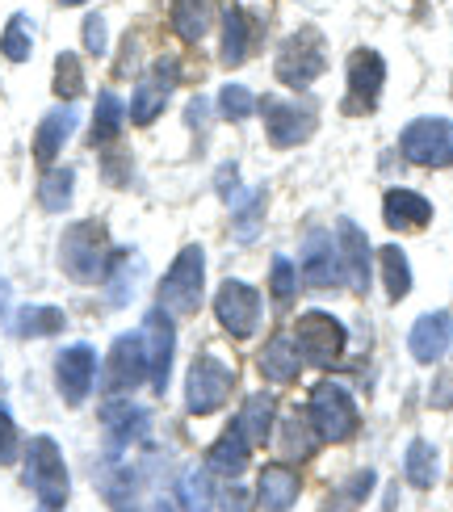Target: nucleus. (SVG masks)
<instances>
[{
	"label": "nucleus",
	"mask_w": 453,
	"mask_h": 512,
	"mask_svg": "<svg viewBox=\"0 0 453 512\" xmlns=\"http://www.w3.org/2000/svg\"><path fill=\"white\" fill-rule=\"evenodd\" d=\"M273 416H277V399H273V395H248L244 408H240V416L231 420V429L240 433L248 445H261V441H269V433H273Z\"/></svg>",
	"instance_id": "nucleus-24"
},
{
	"label": "nucleus",
	"mask_w": 453,
	"mask_h": 512,
	"mask_svg": "<svg viewBox=\"0 0 453 512\" xmlns=\"http://www.w3.org/2000/svg\"><path fill=\"white\" fill-rule=\"evenodd\" d=\"M227 210H231V227L235 236H240L244 244L256 240V231H261V215H265V185L256 189H240V194L227 198Z\"/></svg>",
	"instance_id": "nucleus-26"
},
{
	"label": "nucleus",
	"mask_w": 453,
	"mask_h": 512,
	"mask_svg": "<svg viewBox=\"0 0 453 512\" xmlns=\"http://www.w3.org/2000/svg\"><path fill=\"white\" fill-rule=\"evenodd\" d=\"M370 492H374V471H357V475H349L328 496V508H323V512H353Z\"/></svg>",
	"instance_id": "nucleus-36"
},
{
	"label": "nucleus",
	"mask_w": 453,
	"mask_h": 512,
	"mask_svg": "<svg viewBox=\"0 0 453 512\" xmlns=\"http://www.w3.org/2000/svg\"><path fill=\"white\" fill-rule=\"evenodd\" d=\"M59 265L72 282H105L110 277V265H114V248H110V236H105L101 223H76L63 231L59 240Z\"/></svg>",
	"instance_id": "nucleus-1"
},
{
	"label": "nucleus",
	"mask_w": 453,
	"mask_h": 512,
	"mask_svg": "<svg viewBox=\"0 0 453 512\" xmlns=\"http://www.w3.org/2000/svg\"><path fill=\"white\" fill-rule=\"evenodd\" d=\"M269 282H273V298H277V303H290L294 290H298V265L290 261V256H273Z\"/></svg>",
	"instance_id": "nucleus-41"
},
{
	"label": "nucleus",
	"mask_w": 453,
	"mask_h": 512,
	"mask_svg": "<svg viewBox=\"0 0 453 512\" xmlns=\"http://www.w3.org/2000/svg\"><path fill=\"white\" fill-rule=\"evenodd\" d=\"M261 114H265V135L273 147H294L307 143L319 126V105L315 97H298V101H277L261 97Z\"/></svg>",
	"instance_id": "nucleus-6"
},
{
	"label": "nucleus",
	"mask_w": 453,
	"mask_h": 512,
	"mask_svg": "<svg viewBox=\"0 0 453 512\" xmlns=\"http://www.w3.org/2000/svg\"><path fill=\"white\" fill-rule=\"evenodd\" d=\"M59 5H80V0H59Z\"/></svg>",
	"instance_id": "nucleus-49"
},
{
	"label": "nucleus",
	"mask_w": 453,
	"mask_h": 512,
	"mask_svg": "<svg viewBox=\"0 0 453 512\" xmlns=\"http://www.w3.org/2000/svg\"><path fill=\"white\" fill-rule=\"evenodd\" d=\"M328 68V42L319 30H298L286 38L282 55H277V80L290 84V89H307Z\"/></svg>",
	"instance_id": "nucleus-9"
},
{
	"label": "nucleus",
	"mask_w": 453,
	"mask_h": 512,
	"mask_svg": "<svg viewBox=\"0 0 453 512\" xmlns=\"http://www.w3.org/2000/svg\"><path fill=\"white\" fill-rule=\"evenodd\" d=\"M256 110H261V101H256L244 84H227V89L219 93V114L227 118V122H244V118H252Z\"/></svg>",
	"instance_id": "nucleus-40"
},
{
	"label": "nucleus",
	"mask_w": 453,
	"mask_h": 512,
	"mask_svg": "<svg viewBox=\"0 0 453 512\" xmlns=\"http://www.w3.org/2000/svg\"><path fill=\"white\" fill-rule=\"evenodd\" d=\"M378 265H382V286H386V298H391V303L412 294V265H407L399 244H386L378 252Z\"/></svg>",
	"instance_id": "nucleus-30"
},
{
	"label": "nucleus",
	"mask_w": 453,
	"mask_h": 512,
	"mask_svg": "<svg viewBox=\"0 0 453 512\" xmlns=\"http://www.w3.org/2000/svg\"><path fill=\"white\" fill-rule=\"evenodd\" d=\"M143 340H147V378L151 391L164 395L168 391V374H172V353H177V332H172V315L168 311H147L143 319Z\"/></svg>",
	"instance_id": "nucleus-12"
},
{
	"label": "nucleus",
	"mask_w": 453,
	"mask_h": 512,
	"mask_svg": "<svg viewBox=\"0 0 453 512\" xmlns=\"http://www.w3.org/2000/svg\"><path fill=\"white\" fill-rule=\"evenodd\" d=\"M147 378V340L139 332H122L110 345V366H105V387L135 391Z\"/></svg>",
	"instance_id": "nucleus-13"
},
{
	"label": "nucleus",
	"mask_w": 453,
	"mask_h": 512,
	"mask_svg": "<svg viewBox=\"0 0 453 512\" xmlns=\"http://www.w3.org/2000/svg\"><path fill=\"white\" fill-rule=\"evenodd\" d=\"M38 512H59V508H38Z\"/></svg>",
	"instance_id": "nucleus-50"
},
{
	"label": "nucleus",
	"mask_w": 453,
	"mask_h": 512,
	"mask_svg": "<svg viewBox=\"0 0 453 512\" xmlns=\"http://www.w3.org/2000/svg\"><path fill=\"white\" fill-rule=\"evenodd\" d=\"M97 487L118 512H131L135 492H139V475L131 471V466H105V471L97 475Z\"/></svg>",
	"instance_id": "nucleus-32"
},
{
	"label": "nucleus",
	"mask_w": 453,
	"mask_h": 512,
	"mask_svg": "<svg viewBox=\"0 0 453 512\" xmlns=\"http://www.w3.org/2000/svg\"><path fill=\"white\" fill-rule=\"evenodd\" d=\"M428 408H437V412H449L453 408V361H449L445 370H437L433 387H428Z\"/></svg>",
	"instance_id": "nucleus-43"
},
{
	"label": "nucleus",
	"mask_w": 453,
	"mask_h": 512,
	"mask_svg": "<svg viewBox=\"0 0 453 512\" xmlns=\"http://www.w3.org/2000/svg\"><path fill=\"white\" fill-rule=\"evenodd\" d=\"M84 47H89V55H105V17L101 13L84 17Z\"/></svg>",
	"instance_id": "nucleus-44"
},
{
	"label": "nucleus",
	"mask_w": 453,
	"mask_h": 512,
	"mask_svg": "<svg viewBox=\"0 0 453 512\" xmlns=\"http://www.w3.org/2000/svg\"><path fill=\"white\" fill-rule=\"evenodd\" d=\"M63 328H68V315H63L59 307H38V303L21 307L17 319H13V332L26 336V340H34V336H55V332H63Z\"/></svg>",
	"instance_id": "nucleus-31"
},
{
	"label": "nucleus",
	"mask_w": 453,
	"mask_h": 512,
	"mask_svg": "<svg viewBox=\"0 0 453 512\" xmlns=\"http://www.w3.org/2000/svg\"><path fill=\"white\" fill-rule=\"evenodd\" d=\"M294 345H298V357L311 361V366H319V370L336 366L340 353H344L340 319H332L328 311H302L298 324H294Z\"/></svg>",
	"instance_id": "nucleus-10"
},
{
	"label": "nucleus",
	"mask_w": 453,
	"mask_h": 512,
	"mask_svg": "<svg viewBox=\"0 0 453 512\" xmlns=\"http://www.w3.org/2000/svg\"><path fill=\"white\" fill-rule=\"evenodd\" d=\"M302 282L311 290H332L344 282L340 252L328 231H315V236H307V244H302Z\"/></svg>",
	"instance_id": "nucleus-16"
},
{
	"label": "nucleus",
	"mask_w": 453,
	"mask_h": 512,
	"mask_svg": "<svg viewBox=\"0 0 453 512\" xmlns=\"http://www.w3.org/2000/svg\"><path fill=\"white\" fill-rule=\"evenodd\" d=\"M97 382V353L93 345H68L55 357V387L68 403H84Z\"/></svg>",
	"instance_id": "nucleus-14"
},
{
	"label": "nucleus",
	"mask_w": 453,
	"mask_h": 512,
	"mask_svg": "<svg viewBox=\"0 0 453 512\" xmlns=\"http://www.w3.org/2000/svg\"><path fill=\"white\" fill-rule=\"evenodd\" d=\"M177 500L185 512H210L214 508V487L206 479V471H185L177 479Z\"/></svg>",
	"instance_id": "nucleus-35"
},
{
	"label": "nucleus",
	"mask_w": 453,
	"mask_h": 512,
	"mask_svg": "<svg viewBox=\"0 0 453 512\" xmlns=\"http://www.w3.org/2000/svg\"><path fill=\"white\" fill-rule=\"evenodd\" d=\"M453 345V315L449 311H428L412 324V336H407V349L420 366H437V361L449 353Z\"/></svg>",
	"instance_id": "nucleus-17"
},
{
	"label": "nucleus",
	"mask_w": 453,
	"mask_h": 512,
	"mask_svg": "<svg viewBox=\"0 0 453 512\" xmlns=\"http://www.w3.org/2000/svg\"><path fill=\"white\" fill-rule=\"evenodd\" d=\"M214 315H219V324L227 336L235 340H252L261 332V319H265V307H261V294L256 286L240 282V277H227L214 294Z\"/></svg>",
	"instance_id": "nucleus-8"
},
{
	"label": "nucleus",
	"mask_w": 453,
	"mask_h": 512,
	"mask_svg": "<svg viewBox=\"0 0 453 512\" xmlns=\"http://www.w3.org/2000/svg\"><path fill=\"white\" fill-rule=\"evenodd\" d=\"M248 458H252V445L235 433V429H227L219 441L210 445V454H206V466L214 475H223V479H235V475H244L248 471Z\"/></svg>",
	"instance_id": "nucleus-25"
},
{
	"label": "nucleus",
	"mask_w": 453,
	"mask_h": 512,
	"mask_svg": "<svg viewBox=\"0 0 453 512\" xmlns=\"http://www.w3.org/2000/svg\"><path fill=\"white\" fill-rule=\"evenodd\" d=\"M235 387V370L227 366L223 357H214V353H202L198 361L189 366L185 374V408L193 416H210V412H219L227 395Z\"/></svg>",
	"instance_id": "nucleus-5"
},
{
	"label": "nucleus",
	"mask_w": 453,
	"mask_h": 512,
	"mask_svg": "<svg viewBox=\"0 0 453 512\" xmlns=\"http://www.w3.org/2000/svg\"><path fill=\"white\" fill-rule=\"evenodd\" d=\"M382 84H386V59L370 47L353 51L349 55V101H344V110L349 114H374Z\"/></svg>",
	"instance_id": "nucleus-11"
},
{
	"label": "nucleus",
	"mask_w": 453,
	"mask_h": 512,
	"mask_svg": "<svg viewBox=\"0 0 453 512\" xmlns=\"http://www.w3.org/2000/svg\"><path fill=\"white\" fill-rule=\"evenodd\" d=\"M382 219L391 231H420L433 223V202L424 194H412V189H391L382 198Z\"/></svg>",
	"instance_id": "nucleus-21"
},
{
	"label": "nucleus",
	"mask_w": 453,
	"mask_h": 512,
	"mask_svg": "<svg viewBox=\"0 0 453 512\" xmlns=\"http://www.w3.org/2000/svg\"><path fill=\"white\" fill-rule=\"evenodd\" d=\"M80 93H84V68H80L76 55L63 51V55L55 59V97L72 105Z\"/></svg>",
	"instance_id": "nucleus-38"
},
{
	"label": "nucleus",
	"mask_w": 453,
	"mask_h": 512,
	"mask_svg": "<svg viewBox=\"0 0 453 512\" xmlns=\"http://www.w3.org/2000/svg\"><path fill=\"white\" fill-rule=\"evenodd\" d=\"M298 366H302V357H298V345H294L290 332H277L261 349V370H265L269 382H294Z\"/></svg>",
	"instance_id": "nucleus-27"
},
{
	"label": "nucleus",
	"mask_w": 453,
	"mask_h": 512,
	"mask_svg": "<svg viewBox=\"0 0 453 512\" xmlns=\"http://www.w3.org/2000/svg\"><path fill=\"white\" fill-rule=\"evenodd\" d=\"M223 508H227V512H244V508H248V496H244V492H227V496H223Z\"/></svg>",
	"instance_id": "nucleus-47"
},
{
	"label": "nucleus",
	"mask_w": 453,
	"mask_h": 512,
	"mask_svg": "<svg viewBox=\"0 0 453 512\" xmlns=\"http://www.w3.org/2000/svg\"><path fill=\"white\" fill-rule=\"evenodd\" d=\"M214 17V0H172V30L185 42H198L210 30Z\"/></svg>",
	"instance_id": "nucleus-29"
},
{
	"label": "nucleus",
	"mask_w": 453,
	"mask_h": 512,
	"mask_svg": "<svg viewBox=\"0 0 453 512\" xmlns=\"http://www.w3.org/2000/svg\"><path fill=\"white\" fill-rule=\"evenodd\" d=\"M403 160L420 168H449L453 164V122L449 118H416L399 135Z\"/></svg>",
	"instance_id": "nucleus-7"
},
{
	"label": "nucleus",
	"mask_w": 453,
	"mask_h": 512,
	"mask_svg": "<svg viewBox=\"0 0 453 512\" xmlns=\"http://www.w3.org/2000/svg\"><path fill=\"white\" fill-rule=\"evenodd\" d=\"M219 194H223V202L231 198V194H240V181H235V164H223V173H219Z\"/></svg>",
	"instance_id": "nucleus-46"
},
{
	"label": "nucleus",
	"mask_w": 453,
	"mask_h": 512,
	"mask_svg": "<svg viewBox=\"0 0 453 512\" xmlns=\"http://www.w3.org/2000/svg\"><path fill=\"white\" fill-rule=\"evenodd\" d=\"M26 487L42 500V508H63L68 504V466L51 437H30L26 441Z\"/></svg>",
	"instance_id": "nucleus-2"
},
{
	"label": "nucleus",
	"mask_w": 453,
	"mask_h": 512,
	"mask_svg": "<svg viewBox=\"0 0 453 512\" xmlns=\"http://www.w3.org/2000/svg\"><path fill=\"white\" fill-rule=\"evenodd\" d=\"M256 42H261V34H256V21L240 5H223V47H219V59L227 63V68H240V63L256 51Z\"/></svg>",
	"instance_id": "nucleus-20"
},
{
	"label": "nucleus",
	"mask_w": 453,
	"mask_h": 512,
	"mask_svg": "<svg viewBox=\"0 0 453 512\" xmlns=\"http://www.w3.org/2000/svg\"><path fill=\"white\" fill-rule=\"evenodd\" d=\"M30 17H9V26H5V38H0V55H5L9 63H26L30 51H34V34H30Z\"/></svg>",
	"instance_id": "nucleus-37"
},
{
	"label": "nucleus",
	"mask_w": 453,
	"mask_h": 512,
	"mask_svg": "<svg viewBox=\"0 0 453 512\" xmlns=\"http://www.w3.org/2000/svg\"><path fill=\"white\" fill-rule=\"evenodd\" d=\"M202 286H206V256L198 244H189V248H181V256L172 261V269L160 282V311L193 315L202 303Z\"/></svg>",
	"instance_id": "nucleus-4"
},
{
	"label": "nucleus",
	"mask_w": 453,
	"mask_h": 512,
	"mask_svg": "<svg viewBox=\"0 0 453 512\" xmlns=\"http://www.w3.org/2000/svg\"><path fill=\"white\" fill-rule=\"evenodd\" d=\"M76 122H80V114H76V105H68V101H63L59 110H51L47 118H42L38 139H34V160H38L42 168H51V164H55L59 147L68 143V135L76 131Z\"/></svg>",
	"instance_id": "nucleus-22"
},
{
	"label": "nucleus",
	"mask_w": 453,
	"mask_h": 512,
	"mask_svg": "<svg viewBox=\"0 0 453 512\" xmlns=\"http://www.w3.org/2000/svg\"><path fill=\"white\" fill-rule=\"evenodd\" d=\"M72 189H76V168L59 164V168H51V173L42 177V185H38V202L47 206V210H68Z\"/></svg>",
	"instance_id": "nucleus-34"
},
{
	"label": "nucleus",
	"mask_w": 453,
	"mask_h": 512,
	"mask_svg": "<svg viewBox=\"0 0 453 512\" xmlns=\"http://www.w3.org/2000/svg\"><path fill=\"white\" fill-rule=\"evenodd\" d=\"M282 458L294 466V462H307L315 450H319V433H315V424L311 416H302V412H290L282 420Z\"/></svg>",
	"instance_id": "nucleus-28"
},
{
	"label": "nucleus",
	"mask_w": 453,
	"mask_h": 512,
	"mask_svg": "<svg viewBox=\"0 0 453 512\" xmlns=\"http://www.w3.org/2000/svg\"><path fill=\"white\" fill-rule=\"evenodd\" d=\"M9 294H13V290H9V282L0 277V315H5V307H9Z\"/></svg>",
	"instance_id": "nucleus-48"
},
{
	"label": "nucleus",
	"mask_w": 453,
	"mask_h": 512,
	"mask_svg": "<svg viewBox=\"0 0 453 512\" xmlns=\"http://www.w3.org/2000/svg\"><path fill=\"white\" fill-rule=\"evenodd\" d=\"M105 181H110V185H126V181H131V173H126V156H105Z\"/></svg>",
	"instance_id": "nucleus-45"
},
{
	"label": "nucleus",
	"mask_w": 453,
	"mask_h": 512,
	"mask_svg": "<svg viewBox=\"0 0 453 512\" xmlns=\"http://www.w3.org/2000/svg\"><path fill=\"white\" fill-rule=\"evenodd\" d=\"M336 252H340V269L344 282L357 294L370 290V240L353 219H340V236H336Z\"/></svg>",
	"instance_id": "nucleus-18"
},
{
	"label": "nucleus",
	"mask_w": 453,
	"mask_h": 512,
	"mask_svg": "<svg viewBox=\"0 0 453 512\" xmlns=\"http://www.w3.org/2000/svg\"><path fill=\"white\" fill-rule=\"evenodd\" d=\"M21 454V437H17V424L9 416V408H0V466H13Z\"/></svg>",
	"instance_id": "nucleus-42"
},
{
	"label": "nucleus",
	"mask_w": 453,
	"mask_h": 512,
	"mask_svg": "<svg viewBox=\"0 0 453 512\" xmlns=\"http://www.w3.org/2000/svg\"><path fill=\"white\" fill-rule=\"evenodd\" d=\"M311 424L319 441H349L361 424V412H357V399L349 387H340V382H319L311 391V408H307Z\"/></svg>",
	"instance_id": "nucleus-3"
},
{
	"label": "nucleus",
	"mask_w": 453,
	"mask_h": 512,
	"mask_svg": "<svg viewBox=\"0 0 453 512\" xmlns=\"http://www.w3.org/2000/svg\"><path fill=\"white\" fill-rule=\"evenodd\" d=\"M403 471H407V483L420 487V492H428V487H437V445L433 441H412L407 445V462H403Z\"/></svg>",
	"instance_id": "nucleus-33"
},
{
	"label": "nucleus",
	"mask_w": 453,
	"mask_h": 512,
	"mask_svg": "<svg viewBox=\"0 0 453 512\" xmlns=\"http://www.w3.org/2000/svg\"><path fill=\"white\" fill-rule=\"evenodd\" d=\"M118 131H122V101H118L114 93H101V101H97V114H93V131H89V139H93V143H110Z\"/></svg>",
	"instance_id": "nucleus-39"
},
{
	"label": "nucleus",
	"mask_w": 453,
	"mask_h": 512,
	"mask_svg": "<svg viewBox=\"0 0 453 512\" xmlns=\"http://www.w3.org/2000/svg\"><path fill=\"white\" fill-rule=\"evenodd\" d=\"M294 500H298V475L282 462L265 466L261 479H256V504L265 512H290Z\"/></svg>",
	"instance_id": "nucleus-23"
},
{
	"label": "nucleus",
	"mask_w": 453,
	"mask_h": 512,
	"mask_svg": "<svg viewBox=\"0 0 453 512\" xmlns=\"http://www.w3.org/2000/svg\"><path fill=\"white\" fill-rule=\"evenodd\" d=\"M177 76H181V63H177V59L151 63V72L139 80L135 101H131V122H135V126H151V122L160 118L164 101H168V93H172V84H177Z\"/></svg>",
	"instance_id": "nucleus-15"
},
{
	"label": "nucleus",
	"mask_w": 453,
	"mask_h": 512,
	"mask_svg": "<svg viewBox=\"0 0 453 512\" xmlns=\"http://www.w3.org/2000/svg\"><path fill=\"white\" fill-rule=\"evenodd\" d=\"M101 424L110 429V450H126L131 441L147 437L151 429V412L139 408V403H126V399H105V408H101Z\"/></svg>",
	"instance_id": "nucleus-19"
}]
</instances>
